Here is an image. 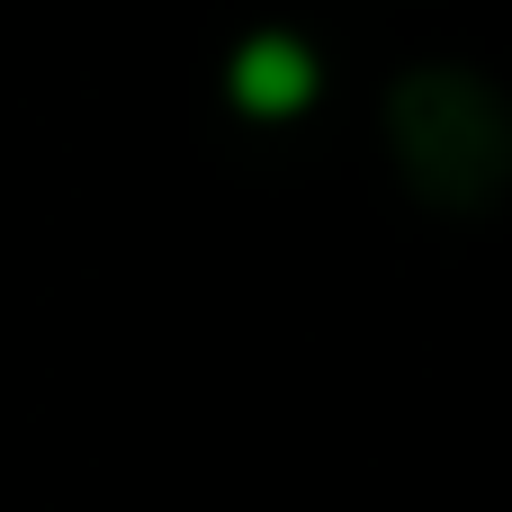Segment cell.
Here are the masks:
<instances>
[{"instance_id": "6da1fadb", "label": "cell", "mask_w": 512, "mask_h": 512, "mask_svg": "<svg viewBox=\"0 0 512 512\" xmlns=\"http://www.w3.org/2000/svg\"><path fill=\"white\" fill-rule=\"evenodd\" d=\"M387 144L405 180L441 207H486L512 180V108L459 63H423L387 99Z\"/></svg>"}, {"instance_id": "7a4b0ae2", "label": "cell", "mask_w": 512, "mask_h": 512, "mask_svg": "<svg viewBox=\"0 0 512 512\" xmlns=\"http://www.w3.org/2000/svg\"><path fill=\"white\" fill-rule=\"evenodd\" d=\"M324 99V54L297 27H252L225 45V108L252 126H297Z\"/></svg>"}]
</instances>
